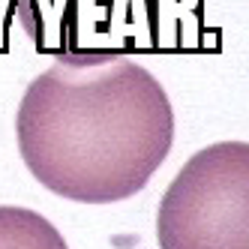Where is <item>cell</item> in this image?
Segmentation results:
<instances>
[{"label":"cell","mask_w":249,"mask_h":249,"mask_svg":"<svg viewBox=\"0 0 249 249\" xmlns=\"http://www.w3.org/2000/svg\"><path fill=\"white\" fill-rule=\"evenodd\" d=\"M27 171L66 201L114 204L141 192L174 141L162 81L129 57L54 60L15 114Z\"/></svg>","instance_id":"6da1fadb"},{"label":"cell","mask_w":249,"mask_h":249,"mask_svg":"<svg viewBox=\"0 0 249 249\" xmlns=\"http://www.w3.org/2000/svg\"><path fill=\"white\" fill-rule=\"evenodd\" d=\"M159 249H249V141L186 159L156 210Z\"/></svg>","instance_id":"7a4b0ae2"},{"label":"cell","mask_w":249,"mask_h":249,"mask_svg":"<svg viewBox=\"0 0 249 249\" xmlns=\"http://www.w3.org/2000/svg\"><path fill=\"white\" fill-rule=\"evenodd\" d=\"M150 0H15L33 48L57 60L126 57L147 48Z\"/></svg>","instance_id":"3957f363"},{"label":"cell","mask_w":249,"mask_h":249,"mask_svg":"<svg viewBox=\"0 0 249 249\" xmlns=\"http://www.w3.org/2000/svg\"><path fill=\"white\" fill-rule=\"evenodd\" d=\"M0 249H69L63 234L30 207L0 204Z\"/></svg>","instance_id":"277c9868"}]
</instances>
